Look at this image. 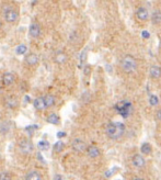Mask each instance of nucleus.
I'll list each match as a JSON object with an SVG mask.
<instances>
[{
  "label": "nucleus",
  "mask_w": 161,
  "mask_h": 180,
  "mask_svg": "<svg viewBox=\"0 0 161 180\" xmlns=\"http://www.w3.org/2000/svg\"><path fill=\"white\" fill-rule=\"evenodd\" d=\"M33 105L37 111H43L46 108L44 103V97H37L33 101Z\"/></svg>",
  "instance_id": "4468645a"
},
{
  "label": "nucleus",
  "mask_w": 161,
  "mask_h": 180,
  "mask_svg": "<svg viewBox=\"0 0 161 180\" xmlns=\"http://www.w3.org/2000/svg\"><path fill=\"white\" fill-rule=\"evenodd\" d=\"M140 152H142L144 155H150L152 152V147L149 143H144L140 147Z\"/></svg>",
  "instance_id": "412c9836"
},
{
  "label": "nucleus",
  "mask_w": 161,
  "mask_h": 180,
  "mask_svg": "<svg viewBox=\"0 0 161 180\" xmlns=\"http://www.w3.org/2000/svg\"><path fill=\"white\" fill-rule=\"evenodd\" d=\"M65 136H66V133H65V132H61V131H60V132H57V137H58V138H61V137H65Z\"/></svg>",
  "instance_id": "c9c22d12"
},
{
  "label": "nucleus",
  "mask_w": 161,
  "mask_h": 180,
  "mask_svg": "<svg viewBox=\"0 0 161 180\" xmlns=\"http://www.w3.org/2000/svg\"><path fill=\"white\" fill-rule=\"evenodd\" d=\"M121 66H122L123 70L127 73V74H131L134 73L137 68V60L133 57L132 55H126L123 57V60H121Z\"/></svg>",
  "instance_id": "f03ea898"
},
{
  "label": "nucleus",
  "mask_w": 161,
  "mask_h": 180,
  "mask_svg": "<svg viewBox=\"0 0 161 180\" xmlns=\"http://www.w3.org/2000/svg\"><path fill=\"white\" fill-rule=\"evenodd\" d=\"M82 99L84 102H89V101H90L91 96H90V93H89L88 91H84V92L82 93Z\"/></svg>",
  "instance_id": "7c9ffc66"
},
{
  "label": "nucleus",
  "mask_w": 161,
  "mask_h": 180,
  "mask_svg": "<svg viewBox=\"0 0 161 180\" xmlns=\"http://www.w3.org/2000/svg\"><path fill=\"white\" fill-rule=\"evenodd\" d=\"M151 21L153 24H159L161 23V11L156 10L153 11V13L151 15Z\"/></svg>",
  "instance_id": "aec40b11"
},
{
  "label": "nucleus",
  "mask_w": 161,
  "mask_h": 180,
  "mask_svg": "<svg viewBox=\"0 0 161 180\" xmlns=\"http://www.w3.org/2000/svg\"><path fill=\"white\" fill-rule=\"evenodd\" d=\"M25 179H29V180H41V179H42V175L39 174V171H36V170H32V171H30L29 174L25 176Z\"/></svg>",
  "instance_id": "a211bd4d"
},
{
  "label": "nucleus",
  "mask_w": 161,
  "mask_h": 180,
  "mask_svg": "<svg viewBox=\"0 0 161 180\" xmlns=\"http://www.w3.org/2000/svg\"><path fill=\"white\" fill-rule=\"evenodd\" d=\"M5 105H6V107L9 108V109H15V107L18 105V100L15 99V97L10 96V97H7L5 99Z\"/></svg>",
  "instance_id": "dca6fc26"
},
{
  "label": "nucleus",
  "mask_w": 161,
  "mask_h": 180,
  "mask_svg": "<svg viewBox=\"0 0 161 180\" xmlns=\"http://www.w3.org/2000/svg\"><path fill=\"white\" fill-rule=\"evenodd\" d=\"M86 152H87V155H88L90 158H97V157H99L100 154H101V152H100V150H99V147L95 145L88 146V147L86 148Z\"/></svg>",
  "instance_id": "6e6552de"
},
{
  "label": "nucleus",
  "mask_w": 161,
  "mask_h": 180,
  "mask_svg": "<svg viewBox=\"0 0 161 180\" xmlns=\"http://www.w3.org/2000/svg\"><path fill=\"white\" fill-rule=\"evenodd\" d=\"M64 147H65V144H64L61 141H58V142H56V143L54 144L53 150L55 153H60V152H63Z\"/></svg>",
  "instance_id": "5701e85b"
},
{
  "label": "nucleus",
  "mask_w": 161,
  "mask_h": 180,
  "mask_svg": "<svg viewBox=\"0 0 161 180\" xmlns=\"http://www.w3.org/2000/svg\"><path fill=\"white\" fill-rule=\"evenodd\" d=\"M19 19V13L15 9H8L5 11V20L9 23H13Z\"/></svg>",
  "instance_id": "423d86ee"
},
{
  "label": "nucleus",
  "mask_w": 161,
  "mask_h": 180,
  "mask_svg": "<svg viewBox=\"0 0 161 180\" xmlns=\"http://www.w3.org/2000/svg\"><path fill=\"white\" fill-rule=\"evenodd\" d=\"M10 131V123L9 122H7V121H2V122H0V133L1 134H8Z\"/></svg>",
  "instance_id": "6ab92c4d"
},
{
  "label": "nucleus",
  "mask_w": 161,
  "mask_h": 180,
  "mask_svg": "<svg viewBox=\"0 0 161 180\" xmlns=\"http://www.w3.org/2000/svg\"><path fill=\"white\" fill-rule=\"evenodd\" d=\"M39 55L35 53H30L29 55L25 57V63L29 66H35L39 64Z\"/></svg>",
  "instance_id": "9b49d317"
},
{
  "label": "nucleus",
  "mask_w": 161,
  "mask_h": 180,
  "mask_svg": "<svg viewBox=\"0 0 161 180\" xmlns=\"http://www.w3.org/2000/svg\"><path fill=\"white\" fill-rule=\"evenodd\" d=\"M125 125L121 123V122H111L106 125L105 129V133H106L107 137L111 140H120L122 137L124 133H125Z\"/></svg>",
  "instance_id": "f257e3e1"
},
{
  "label": "nucleus",
  "mask_w": 161,
  "mask_h": 180,
  "mask_svg": "<svg viewBox=\"0 0 161 180\" xmlns=\"http://www.w3.org/2000/svg\"><path fill=\"white\" fill-rule=\"evenodd\" d=\"M71 148L76 153H83L86 150V148H87V144H86L84 141L80 140V138H76L71 143Z\"/></svg>",
  "instance_id": "39448f33"
},
{
  "label": "nucleus",
  "mask_w": 161,
  "mask_h": 180,
  "mask_svg": "<svg viewBox=\"0 0 161 180\" xmlns=\"http://www.w3.org/2000/svg\"><path fill=\"white\" fill-rule=\"evenodd\" d=\"M115 108H116L117 112L120 113V115H122L124 119L128 118V115L131 114L133 110V105L129 101H121L120 103H117Z\"/></svg>",
  "instance_id": "7ed1b4c3"
},
{
  "label": "nucleus",
  "mask_w": 161,
  "mask_h": 180,
  "mask_svg": "<svg viewBox=\"0 0 161 180\" xmlns=\"http://www.w3.org/2000/svg\"><path fill=\"white\" fill-rule=\"evenodd\" d=\"M24 99H25V102H28V103H29L30 101H31V100H30V97H29V96H25Z\"/></svg>",
  "instance_id": "4c0bfd02"
},
{
  "label": "nucleus",
  "mask_w": 161,
  "mask_h": 180,
  "mask_svg": "<svg viewBox=\"0 0 161 180\" xmlns=\"http://www.w3.org/2000/svg\"><path fill=\"white\" fill-rule=\"evenodd\" d=\"M149 74H150V77H151V78L158 79V78H160L161 77V68L157 65L150 66V68H149Z\"/></svg>",
  "instance_id": "f8f14e48"
},
{
  "label": "nucleus",
  "mask_w": 161,
  "mask_h": 180,
  "mask_svg": "<svg viewBox=\"0 0 161 180\" xmlns=\"http://www.w3.org/2000/svg\"><path fill=\"white\" fill-rule=\"evenodd\" d=\"M142 36L144 37V39H149L150 37V33L148 32V31H142Z\"/></svg>",
  "instance_id": "72a5a7b5"
},
{
  "label": "nucleus",
  "mask_w": 161,
  "mask_h": 180,
  "mask_svg": "<svg viewBox=\"0 0 161 180\" xmlns=\"http://www.w3.org/2000/svg\"><path fill=\"white\" fill-rule=\"evenodd\" d=\"M78 40V34H77V32H73L70 36H69V41L71 42V43H76Z\"/></svg>",
  "instance_id": "c756f323"
},
{
  "label": "nucleus",
  "mask_w": 161,
  "mask_h": 180,
  "mask_svg": "<svg viewBox=\"0 0 161 180\" xmlns=\"http://www.w3.org/2000/svg\"><path fill=\"white\" fill-rule=\"evenodd\" d=\"M132 161H133V165L135 166V167H137V168H142V167H145V165H146L145 158L142 155H139V154H136V155L133 156Z\"/></svg>",
  "instance_id": "1a4fd4ad"
},
{
  "label": "nucleus",
  "mask_w": 161,
  "mask_h": 180,
  "mask_svg": "<svg viewBox=\"0 0 161 180\" xmlns=\"http://www.w3.org/2000/svg\"><path fill=\"white\" fill-rule=\"evenodd\" d=\"M33 150H34V146H33L31 141L23 138L19 142V150L21 154L30 155L31 153H33Z\"/></svg>",
  "instance_id": "20e7f679"
},
{
  "label": "nucleus",
  "mask_w": 161,
  "mask_h": 180,
  "mask_svg": "<svg viewBox=\"0 0 161 180\" xmlns=\"http://www.w3.org/2000/svg\"><path fill=\"white\" fill-rule=\"evenodd\" d=\"M136 18L140 21H146L149 18V12H148L146 8L140 7L136 10Z\"/></svg>",
  "instance_id": "9d476101"
},
{
  "label": "nucleus",
  "mask_w": 161,
  "mask_h": 180,
  "mask_svg": "<svg viewBox=\"0 0 161 180\" xmlns=\"http://www.w3.org/2000/svg\"><path fill=\"white\" fill-rule=\"evenodd\" d=\"M59 116L57 114H55V113H52V114L48 115V118H47V122L50 123V124H54V125H57L59 124Z\"/></svg>",
  "instance_id": "4be33fe9"
},
{
  "label": "nucleus",
  "mask_w": 161,
  "mask_h": 180,
  "mask_svg": "<svg viewBox=\"0 0 161 180\" xmlns=\"http://www.w3.org/2000/svg\"><path fill=\"white\" fill-rule=\"evenodd\" d=\"M29 33L33 39H37L39 35H41V26H39V24L37 22L31 23V25H30L29 28Z\"/></svg>",
  "instance_id": "0eeeda50"
},
{
  "label": "nucleus",
  "mask_w": 161,
  "mask_h": 180,
  "mask_svg": "<svg viewBox=\"0 0 161 180\" xmlns=\"http://www.w3.org/2000/svg\"><path fill=\"white\" fill-rule=\"evenodd\" d=\"M37 146H39V148L41 150H47L49 148V143L48 141H39V144H37Z\"/></svg>",
  "instance_id": "b1692460"
},
{
  "label": "nucleus",
  "mask_w": 161,
  "mask_h": 180,
  "mask_svg": "<svg viewBox=\"0 0 161 180\" xmlns=\"http://www.w3.org/2000/svg\"><path fill=\"white\" fill-rule=\"evenodd\" d=\"M54 62L56 64H58V65H63L67 62V54L64 53V52H58L54 57Z\"/></svg>",
  "instance_id": "ddd939ff"
},
{
  "label": "nucleus",
  "mask_w": 161,
  "mask_h": 180,
  "mask_svg": "<svg viewBox=\"0 0 161 180\" xmlns=\"http://www.w3.org/2000/svg\"><path fill=\"white\" fill-rule=\"evenodd\" d=\"M36 158H37V159H39V161H41L42 164H46V160H45V158L43 157V156H42V154H41L39 152H37V153H36Z\"/></svg>",
  "instance_id": "2f4dec72"
},
{
  "label": "nucleus",
  "mask_w": 161,
  "mask_h": 180,
  "mask_svg": "<svg viewBox=\"0 0 161 180\" xmlns=\"http://www.w3.org/2000/svg\"><path fill=\"white\" fill-rule=\"evenodd\" d=\"M54 179L60 180V179H64V177L61 175H55V176H54Z\"/></svg>",
  "instance_id": "e433bc0d"
},
{
  "label": "nucleus",
  "mask_w": 161,
  "mask_h": 180,
  "mask_svg": "<svg viewBox=\"0 0 161 180\" xmlns=\"http://www.w3.org/2000/svg\"><path fill=\"white\" fill-rule=\"evenodd\" d=\"M149 103L152 107H156V105H159V98L156 95H151L149 97Z\"/></svg>",
  "instance_id": "393cba45"
},
{
  "label": "nucleus",
  "mask_w": 161,
  "mask_h": 180,
  "mask_svg": "<svg viewBox=\"0 0 161 180\" xmlns=\"http://www.w3.org/2000/svg\"><path fill=\"white\" fill-rule=\"evenodd\" d=\"M44 103L46 108H50L56 103V98L53 95H46L44 97Z\"/></svg>",
  "instance_id": "f3484780"
},
{
  "label": "nucleus",
  "mask_w": 161,
  "mask_h": 180,
  "mask_svg": "<svg viewBox=\"0 0 161 180\" xmlns=\"http://www.w3.org/2000/svg\"><path fill=\"white\" fill-rule=\"evenodd\" d=\"M90 71H91V68H90V66H89V65H86V66H84V68H83V73H84V75H86V76L90 75Z\"/></svg>",
  "instance_id": "473e14b6"
},
{
  "label": "nucleus",
  "mask_w": 161,
  "mask_h": 180,
  "mask_svg": "<svg viewBox=\"0 0 161 180\" xmlns=\"http://www.w3.org/2000/svg\"><path fill=\"white\" fill-rule=\"evenodd\" d=\"M10 179H11V176H10L9 172H7V171L0 172V180H10Z\"/></svg>",
  "instance_id": "c85d7f7f"
},
{
  "label": "nucleus",
  "mask_w": 161,
  "mask_h": 180,
  "mask_svg": "<svg viewBox=\"0 0 161 180\" xmlns=\"http://www.w3.org/2000/svg\"><path fill=\"white\" fill-rule=\"evenodd\" d=\"M156 118H157V120H158V121H159V122H160V123H161V109H160V110L157 111Z\"/></svg>",
  "instance_id": "f704fd0d"
},
{
  "label": "nucleus",
  "mask_w": 161,
  "mask_h": 180,
  "mask_svg": "<svg viewBox=\"0 0 161 180\" xmlns=\"http://www.w3.org/2000/svg\"><path fill=\"white\" fill-rule=\"evenodd\" d=\"M35 130H39V125H29L28 127H25V131H26L30 135L33 134V132H34Z\"/></svg>",
  "instance_id": "cd10ccee"
},
{
  "label": "nucleus",
  "mask_w": 161,
  "mask_h": 180,
  "mask_svg": "<svg viewBox=\"0 0 161 180\" xmlns=\"http://www.w3.org/2000/svg\"><path fill=\"white\" fill-rule=\"evenodd\" d=\"M79 60H80V65H79V67H82L86 60H87V51H83L82 53L80 54V58Z\"/></svg>",
  "instance_id": "bb28decb"
},
{
  "label": "nucleus",
  "mask_w": 161,
  "mask_h": 180,
  "mask_svg": "<svg viewBox=\"0 0 161 180\" xmlns=\"http://www.w3.org/2000/svg\"><path fill=\"white\" fill-rule=\"evenodd\" d=\"M26 50H28V48H26V46H25L24 44H21L17 47L15 52H17V54H19V55H23V54H25Z\"/></svg>",
  "instance_id": "a878e982"
},
{
  "label": "nucleus",
  "mask_w": 161,
  "mask_h": 180,
  "mask_svg": "<svg viewBox=\"0 0 161 180\" xmlns=\"http://www.w3.org/2000/svg\"><path fill=\"white\" fill-rule=\"evenodd\" d=\"M2 28V23H1V20H0V29Z\"/></svg>",
  "instance_id": "58836bf2"
},
{
  "label": "nucleus",
  "mask_w": 161,
  "mask_h": 180,
  "mask_svg": "<svg viewBox=\"0 0 161 180\" xmlns=\"http://www.w3.org/2000/svg\"><path fill=\"white\" fill-rule=\"evenodd\" d=\"M2 81H3V85L5 86H10L13 84V81H15V76L12 73H9V71H7L3 74L2 76Z\"/></svg>",
  "instance_id": "2eb2a0df"
}]
</instances>
